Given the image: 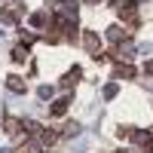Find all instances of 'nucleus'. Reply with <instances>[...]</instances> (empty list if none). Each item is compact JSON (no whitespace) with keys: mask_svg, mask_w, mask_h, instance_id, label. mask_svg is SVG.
<instances>
[{"mask_svg":"<svg viewBox=\"0 0 153 153\" xmlns=\"http://www.w3.org/2000/svg\"><path fill=\"white\" fill-rule=\"evenodd\" d=\"M31 25H34V28H43V25H46V12H34V16H31Z\"/></svg>","mask_w":153,"mask_h":153,"instance_id":"nucleus-14","label":"nucleus"},{"mask_svg":"<svg viewBox=\"0 0 153 153\" xmlns=\"http://www.w3.org/2000/svg\"><path fill=\"white\" fill-rule=\"evenodd\" d=\"M135 3H141V0H135Z\"/></svg>","mask_w":153,"mask_h":153,"instance_id":"nucleus-22","label":"nucleus"},{"mask_svg":"<svg viewBox=\"0 0 153 153\" xmlns=\"http://www.w3.org/2000/svg\"><path fill=\"white\" fill-rule=\"evenodd\" d=\"M150 138H153V126H150Z\"/></svg>","mask_w":153,"mask_h":153,"instance_id":"nucleus-21","label":"nucleus"},{"mask_svg":"<svg viewBox=\"0 0 153 153\" xmlns=\"http://www.w3.org/2000/svg\"><path fill=\"white\" fill-rule=\"evenodd\" d=\"M117 92H120L117 83H107V86H104V98H117Z\"/></svg>","mask_w":153,"mask_h":153,"instance_id":"nucleus-15","label":"nucleus"},{"mask_svg":"<svg viewBox=\"0 0 153 153\" xmlns=\"http://www.w3.org/2000/svg\"><path fill=\"white\" fill-rule=\"evenodd\" d=\"M117 135H120V138H132V135H135V129H132V126H120Z\"/></svg>","mask_w":153,"mask_h":153,"instance_id":"nucleus-17","label":"nucleus"},{"mask_svg":"<svg viewBox=\"0 0 153 153\" xmlns=\"http://www.w3.org/2000/svg\"><path fill=\"white\" fill-rule=\"evenodd\" d=\"M65 135H68V138L80 135V123H68V126H65Z\"/></svg>","mask_w":153,"mask_h":153,"instance_id":"nucleus-16","label":"nucleus"},{"mask_svg":"<svg viewBox=\"0 0 153 153\" xmlns=\"http://www.w3.org/2000/svg\"><path fill=\"white\" fill-rule=\"evenodd\" d=\"M123 37H126V31L120 28V25H113V28H107V40H113V43H120Z\"/></svg>","mask_w":153,"mask_h":153,"instance_id":"nucleus-11","label":"nucleus"},{"mask_svg":"<svg viewBox=\"0 0 153 153\" xmlns=\"http://www.w3.org/2000/svg\"><path fill=\"white\" fill-rule=\"evenodd\" d=\"M86 3H101V0H86Z\"/></svg>","mask_w":153,"mask_h":153,"instance_id":"nucleus-20","label":"nucleus"},{"mask_svg":"<svg viewBox=\"0 0 153 153\" xmlns=\"http://www.w3.org/2000/svg\"><path fill=\"white\" fill-rule=\"evenodd\" d=\"M52 95H55V89H52V86H40V89H37V98H40V101H49Z\"/></svg>","mask_w":153,"mask_h":153,"instance_id":"nucleus-13","label":"nucleus"},{"mask_svg":"<svg viewBox=\"0 0 153 153\" xmlns=\"http://www.w3.org/2000/svg\"><path fill=\"white\" fill-rule=\"evenodd\" d=\"M113 76H117V80H132V76H135V68H132V65H117Z\"/></svg>","mask_w":153,"mask_h":153,"instance_id":"nucleus-6","label":"nucleus"},{"mask_svg":"<svg viewBox=\"0 0 153 153\" xmlns=\"http://www.w3.org/2000/svg\"><path fill=\"white\" fill-rule=\"evenodd\" d=\"M58 6H61V12H65V16L76 19V9H80V3H76V0H58Z\"/></svg>","mask_w":153,"mask_h":153,"instance_id":"nucleus-4","label":"nucleus"},{"mask_svg":"<svg viewBox=\"0 0 153 153\" xmlns=\"http://www.w3.org/2000/svg\"><path fill=\"white\" fill-rule=\"evenodd\" d=\"M3 126H6V135H19V132L25 129V123H22V120H16V117H9Z\"/></svg>","mask_w":153,"mask_h":153,"instance_id":"nucleus-7","label":"nucleus"},{"mask_svg":"<svg viewBox=\"0 0 153 153\" xmlns=\"http://www.w3.org/2000/svg\"><path fill=\"white\" fill-rule=\"evenodd\" d=\"M80 76H83V71H80V68H71V71L65 74V80H61V86H74Z\"/></svg>","mask_w":153,"mask_h":153,"instance_id":"nucleus-9","label":"nucleus"},{"mask_svg":"<svg viewBox=\"0 0 153 153\" xmlns=\"http://www.w3.org/2000/svg\"><path fill=\"white\" fill-rule=\"evenodd\" d=\"M68 104H71L68 98H58L55 104H52V110H49V113H52V117H65V113H68Z\"/></svg>","mask_w":153,"mask_h":153,"instance_id":"nucleus-8","label":"nucleus"},{"mask_svg":"<svg viewBox=\"0 0 153 153\" xmlns=\"http://www.w3.org/2000/svg\"><path fill=\"white\" fill-rule=\"evenodd\" d=\"M132 138H135V141H138V144H147V138H150V135H147V132H135Z\"/></svg>","mask_w":153,"mask_h":153,"instance_id":"nucleus-18","label":"nucleus"},{"mask_svg":"<svg viewBox=\"0 0 153 153\" xmlns=\"http://www.w3.org/2000/svg\"><path fill=\"white\" fill-rule=\"evenodd\" d=\"M0 22H3V25H12V22H19V12L12 9V6H0Z\"/></svg>","mask_w":153,"mask_h":153,"instance_id":"nucleus-5","label":"nucleus"},{"mask_svg":"<svg viewBox=\"0 0 153 153\" xmlns=\"http://www.w3.org/2000/svg\"><path fill=\"white\" fill-rule=\"evenodd\" d=\"M25 132H28V135H37V138H40L43 126H40V123H34V120H25Z\"/></svg>","mask_w":153,"mask_h":153,"instance_id":"nucleus-12","label":"nucleus"},{"mask_svg":"<svg viewBox=\"0 0 153 153\" xmlns=\"http://www.w3.org/2000/svg\"><path fill=\"white\" fill-rule=\"evenodd\" d=\"M120 16L129 22V28H138V12H135V0H126L120 3Z\"/></svg>","mask_w":153,"mask_h":153,"instance_id":"nucleus-2","label":"nucleus"},{"mask_svg":"<svg viewBox=\"0 0 153 153\" xmlns=\"http://www.w3.org/2000/svg\"><path fill=\"white\" fill-rule=\"evenodd\" d=\"M83 46H86V52L89 55H101V40H98V34L95 31H83Z\"/></svg>","mask_w":153,"mask_h":153,"instance_id":"nucleus-1","label":"nucleus"},{"mask_svg":"<svg viewBox=\"0 0 153 153\" xmlns=\"http://www.w3.org/2000/svg\"><path fill=\"white\" fill-rule=\"evenodd\" d=\"M147 71H150V74H153V61H147Z\"/></svg>","mask_w":153,"mask_h":153,"instance_id":"nucleus-19","label":"nucleus"},{"mask_svg":"<svg viewBox=\"0 0 153 153\" xmlns=\"http://www.w3.org/2000/svg\"><path fill=\"white\" fill-rule=\"evenodd\" d=\"M6 89H9V92H16V95H22L28 86H25V80H22V76H16V74H12V76H6Z\"/></svg>","mask_w":153,"mask_h":153,"instance_id":"nucleus-3","label":"nucleus"},{"mask_svg":"<svg viewBox=\"0 0 153 153\" xmlns=\"http://www.w3.org/2000/svg\"><path fill=\"white\" fill-rule=\"evenodd\" d=\"M25 58H28V46L22 43V46H16V49H12V61H16V65H22Z\"/></svg>","mask_w":153,"mask_h":153,"instance_id":"nucleus-10","label":"nucleus"}]
</instances>
